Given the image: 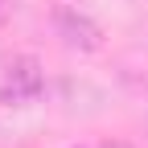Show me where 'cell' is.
Segmentation results:
<instances>
[{
    "instance_id": "1",
    "label": "cell",
    "mask_w": 148,
    "mask_h": 148,
    "mask_svg": "<svg viewBox=\"0 0 148 148\" xmlns=\"http://www.w3.org/2000/svg\"><path fill=\"white\" fill-rule=\"evenodd\" d=\"M45 90V74H41V62L37 58H12L4 66V78H0V103L8 107H25L33 99H41Z\"/></svg>"
},
{
    "instance_id": "2",
    "label": "cell",
    "mask_w": 148,
    "mask_h": 148,
    "mask_svg": "<svg viewBox=\"0 0 148 148\" xmlns=\"http://www.w3.org/2000/svg\"><path fill=\"white\" fill-rule=\"evenodd\" d=\"M53 33L62 37L66 49H78V53H95L103 45L99 21H90V16L78 12V8H58V12H53Z\"/></svg>"
},
{
    "instance_id": "3",
    "label": "cell",
    "mask_w": 148,
    "mask_h": 148,
    "mask_svg": "<svg viewBox=\"0 0 148 148\" xmlns=\"http://www.w3.org/2000/svg\"><path fill=\"white\" fill-rule=\"evenodd\" d=\"M8 12H12V0H0V25L8 21Z\"/></svg>"
}]
</instances>
